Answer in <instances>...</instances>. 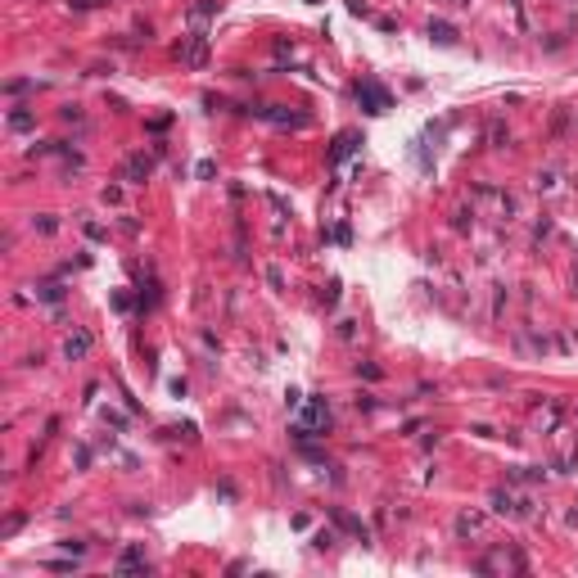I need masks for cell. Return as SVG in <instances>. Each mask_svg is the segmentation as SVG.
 I'll return each instance as SVG.
<instances>
[{"label":"cell","instance_id":"1","mask_svg":"<svg viewBox=\"0 0 578 578\" xmlns=\"http://www.w3.org/2000/svg\"><path fill=\"white\" fill-rule=\"evenodd\" d=\"M357 95H366L371 113H384V109H389V95H384L380 86H371V82H366V86H357Z\"/></svg>","mask_w":578,"mask_h":578},{"label":"cell","instance_id":"2","mask_svg":"<svg viewBox=\"0 0 578 578\" xmlns=\"http://www.w3.org/2000/svg\"><path fill=\"white\" fill-rule=\"evenodd\" d=\"M186 63H190V68H199V63H203V37H195L186 46Z\"/></svg>","mask_w":578,"mask_h":578},{"label":"cell","instance_id":"3","mask_svg":"<svg viewBox=\"0 0 578 578\" xmlns=\"http://www.w3.org/2000/svg\"><path fill=\"white\" fill-rule=\"evenodd\" d=\"M91 348V339L86 335H77V339H68V357H82V352Z\"/></svg>","mask_w":578,"mask_h":578}]
</instances>
